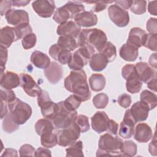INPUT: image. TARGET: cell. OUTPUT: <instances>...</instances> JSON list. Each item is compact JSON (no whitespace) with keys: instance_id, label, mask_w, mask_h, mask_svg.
Instances as JSON below:
<instances>
[{"instance_id":"f6af8a7d","label":"cell","mask_w":157,"mask_h":157,"mask_svg":"<svg viewBox=\"0 0 157 157\" xmlns=\"http://www.w3.org/2000/svg\"><path fill=\"white\" fill-rule=\"evenodd\" d=\"M156 39L157 34H147V37L144 46L151 50L156 51Z\"/></svg>"},{"instance_id":"bcb514c9","label":"cell","mask_w":157,"mask_h":157,"mask_svg":"<svg viewBox=\"0 0 157 157\" xmlns=\"http://www.w3.org/2000/svg\"><path fill=\"white\" fill-rule=\"evenodd\" d=\"M19 37V39L23 38L25 36L32 33V28L29 25V23H25L18 26L15 27Z\"/></svg>"},{"instance_id":"6125c7cd","label":"cell","mask_w":157,"mask_h":157,"mask_svg":"<svg viewBox=\"0 0 157 157\" xmlns=\"http://www.w3.org/2000/svg\"><path fill=\"white\" fill-rule=\"evenodd\" d=\"M156 78L157 77L153 78V79H151V80L147 83L148 88L155 92L156 91Z\"/></svg>"},{"instance_id":"52a82bcc","label":"cell","mask_w":157,"mask_h":157,"mask_svg":"<svg viewBox=\"0 0 157 157\" xmlns=\"http://www.w3.org/2000/svg\"><path fill=\"white\" fill-rule=\"evenodd\" d=\"M80 129L75 121L72 122L69 126L61 129L56 134L58 144L61 147H67L74 144L78 139Z\"/></svg>"},{"instance_id":"db71d44e","label":"cell","mask_w":157,"mask_h":157,"mask_svg":"<svg viewBox=\"0 0 157 157\" xmlns=\"http://www.w3.org/2000/svg\"><path fill=\"white\" fill-rule=\"evenodd\" d=\"M118 125L113 120H109L107 124V131L108 132L112 135H117V131H118Z\"/></svg>"},{"instance_id":"ab89813d","label":"cell","mask_w":157,"mask_h":157,"mask_svg":"<svg viewBox=\"0 0 157 157\" xmlns=\"http://www.w3.org/2000/svg\"><path fill=\"white\" fill-rule=\"evenodd\" d=\"M131 10L136 15H141L146 12L147 1H132L131 6Z\"/></svg>"},{"instance_id":"681fc988","label":"cell","mask_w":157,"mask_h":157,"mask_svg":"<svg viewBox=\"0 0 157 157\" xmlns=\"http://www.w3.org/2000/svg\"><path fill=\"white\" fill-rule=\"evenodd\" d=\"M1 74L4 73V69L6 67V63L8 58V50L6 48L1 47Z\"/></svg>"},{"instance_id":"f35d334b","label":"cell","mask_w":157,"mask_h":157,"mask_svg":"<svg viewBox=\"0 0 157 157\" xmlns=\"http://www.w3.org/2000/svg\"><path fill=\"white\" fill-rule=\"evenodd\" d=\"M93 103L97 109H104L109 103V97L105 93H98L94 96Z\"/></svg>"},{"instance_id":"ba28073f","label":"cell","mask_w":157,"mask_h":157,"mask_svg":"<svg viewBox=\"0 0 157 157\" xmlns=\"http://www.w3.org/2000/svg\"><path fill=\"white\" fill-rule=\"evenodd\" d=\"M37 104L40 107L42 116L51 120L57 109V103H55L50 99L48 92L42 90L37 96Z\"/></svg>"},{"instance_id":"484cf974","label":"cell","mask_w":157,"mask_h":157,"mask_svg":"<svg viewBox=\"0 0 157 157\" xmlns=\"http://www.w3.org/2000/svg\"><path fill=\"white\" fill-rule=\"evenodd\" d=\"M31 62L32 64L39 69H46L50 64L49 57L42 52L36 50L33 52L31 56Z\"/></svg>"},{"instance_id":"30bf717a","label":"cell","mask_w":157,"mask_h":157,"mask_svg":"<svg viewBox=\"0 0 157 157\" xmlns=\"http://www.w3.org/2000/svg\"><path fill=\"white\" fill-rule=\"evenodd\" d=\"M136 121L134 119L130 109L126 110L123 121L120 123L119 135L123 139H129L134 134Z\"/></svg>"},{"instance_id":"9c48e42d","label":"cell","mask_w":157,"mask_h":157,"mask_svg":"<svg viewBox=\"0 0 157 157\" xmlns=\"http://www.w3.org/2000/svg\"><path fill=\"white\" fill-rule=\"evenodd\" d=\"M108 14L111 21L118 27H124L129 22V16L128 11L120 8L116 4L109 6Z\"/></svg>"},{"instance_id":"9f6ffc18","label":"cell","mask_w":157,"mask_h":157,"mask_svg":"<svg viewBox=\"0 0 157 157\" xmlns=\"http://www.w3.org/2000/svg\"><path fill=\"white\" fill-rule=\"evenodd\" d=\"M35 156H52L51 151L42 147L38 148L35 152Z\"/></svg>"},{"instance_id":"c3c4849f","label":"cell","mask_w":157,"mask_h":157,"mask_svg":"<svg viewBox=\"0 0 157 157\" xmlns=\"http://www.w3.org/2000/svg\"><path fill=\"white\" fill-rule=\"evenodd\" d=\"M118 103L123 108H128L131 103V97L130 95L124 93L118 98Z\"/></svg>"},{"instance_id":"ac0fdd59","label":"cell","mask_w":157,"mask_h":157,"mask_svg":"<svg viewBox=\"0 0 157 157\" xmlns=\"http://www.w3.org/2000/svg\"><path fill=\"white\" fill-rule=\"evenodd\" d=\"M91 126L94 131L98 133H102L107 131V124L109 120L105 112L98 111L91 118Z\"/></svg>"},{"instance_id":"4316f807","label":"cell","mask_w":157,"mask_h":157,"mask_svg":"<svg viewBox=\"0 0 157 157\" xmlns=\"http://www.w3.org/2000/svg\"><path fill=\"white\" fill-rule=\"evenodd\" d=\"M109 61L105 56L101 53H94L90 58L89 64L91 69L94 71L99 72L104 70Z\"/></svg>"},{"instance_id":"7a4b0ae2","label":"cell","mask_w":157,"mask_h":157,"mask_svg":"<svg viewBox=\"0 0 157 157\" xmlns=\"http://www.w3.org/2000/svg\"><path fill=\"white\" fill-rule=\"evenodd\" d=\"M107 38L105 33L98 28L83 29L77 37L78 47L82 45H89L95 50L101 52L107 43Z\"/></svg>"},{"instance_id":"7402d4cb","label":"cell","mask_w":157,"mask_h":157,"mask_svg":"<svg viewBox=\"0 0 157 157\" xmlns=\"http://www.w3.org/2000/svg\"><path fill=\"white\" fill-rule=\"evenodd\" d=\"M80 30V27L75 21L70 20L59 25L57 28L56 33L59 36H71L75 38L78 37Z\"/></svg>"},{"instance_id":"94428289","label":"cell","mask_w":157,"mask_h":157,"mask_svg":"<svg viewBox=\"0 0 157 157\" xmlns=\"http://www.w3.org/2000/svg\"><path fill=\"white\" fill-rule=\"evenodd\" d=\"M2 156H17V151L15 149L12 148H6L4 151V153L1 155Z\"/></svg>"},{"instance_id":"7dc6e473","label":"cell","mask_w":157,"mask_h":157,"mask_svg":"<svg viewBox=\"0 0 157 157\" xmlns=\"http://www.w3.org/2000/svg\"><path fill=\"white\" fill-rule=\"evenodd\" d=\"M19 152H20V155L21 156H34L35 155L36 150L32 145L29 144H24L20 147L19 150Z\"/></svg>"},{"instance_id":"be15d7a7","label":"cell","mask_w":157,"mask_h":157,"mask_svg":"<svg viewBox=\"0 0 157 157\" xmlns=\"http://www.w3.org/2000/svg\"><path fill=\"white\" fill-rule=\"evenodd\" d=\"M30 1H12V6L15 7H23L28 5Z\"/></svg>"},{"instance_id":"f546056e","label":"cell","mask_w":157,"mask_h":157,"mask_svg":"<svg viewBox=\"0 0 157 157\" xmlns=\"http://www.w3.org/2000/svg\"><path fill=\"white\" fill-rule=\"evenodd\" d=\"M57 44L62 48L69 52L74 51L78 47L75 38L71 36H60L58 39Z\"/></svg>"},{"instance_id":"b9f144b4","label":"cell","mask_w":157,"mask_h":157,"mask_svg":"<svg viewBox=\"0 0 157 157\" xmlns=\"http://www.w3.org/2000/svg\"><path fill=\"white\" fill-rule=\"evenodd\" d=\"M37 37L34 33H30L22 38V46L25 50L30 49L36 45Z\"/></svg>"},{"instance_id":"277c9868","label":"cell","mask_w":157,"mask_h":157,"mask_svg":"<svg viewBox=\"0 0 157 157\" xmlns=\"http://www.w3.org/2000/svg\"><path fill=\"white\" fill-rule=\"evenodd\" d=\"M77 116V112L67 108L64 101L57 103V109L50 120L55 129H63L69 126Z\"/></svg>"},{"instance_id":"5b68a950","label":"cell","mask_w":157,"mask_h":157,"mask_svg":"<svg viewBox=\"0 0 157 157\" xmlns=\"http://www.w3.org/2000/svg\"><path fill=\"white\" fill-rule=\"evenodd\" d=\"M7 105L13 120L18 125L26 123L32 115L31 106L17 98L12 102L7 104Z\"/></svg>"},{"instance_id":"3957f363","label":"cell","mask_w":157,"mask_h":157,"mask_svg":"<svg viewBox=\"0 0 157 157\" xmlns=\"http://www.w3.org/2000/svg\"><path fill=\"white\" fill-rule=\"evenodd\" d=\"M123 142L117 136L113 137L109 133H106L100 137L98 142L99 149L96 152V156L104 155L121 156V150Z\"/></svg>"},{"instance_id":"7c38bea8","label":"cell","mask_w":157,"mask_h":157,"mask_svg":"<svg viewBox=\"0 0 157 157\" xmlns=\"http://www.w3.org/2000/svg\"><path fill=\"white\" fill-rule=\"evenodd\" d=\"M32 7L39 16L42 18H49L54 12L55 3L53 1L37 0L33 2Z\"/></svg>"},{"instance_id":"7bdbcfd3","label":"cell","mask_w":157,"mask_h":157,"mask_svg":"<svg viewBox=\"0 0 157 157\" xmlns=\"http://www.w3.org/2000/svg\"><path fill=\"white\" fill-rule=\"evenodd\" d=\"M64 102L67 108L72 110H76V109H78V107L80 106L82 101L77 96L74 94H72L69 96Z\"/></svg>"},{"instance_id":"d4e9b609","label":"cell","mask_w":157,"mask_h":157,"mask_svg":"<svg viewBox=\"0 0 157 157\" xmlns=\"http://www.w3.org/2000/svg\"><path fill=\"white\" fill-rule=\"evenodd\" d=\"M125 80H126V87L128 92L134 94L140 91L143 83L139 78L136 70L134 71L129 75H128Z\"/></svg>"},{"instance_id":"e7e4bbea","label":"cell","mask_w":157,"mask_h":157,"mask_svg":"<svg viewBox=\"0 0 157 157\" xmlns=\"http://www.w3.org/2000/svg\"><path fill=\"white\" fill-rule=\"evenodd\" d=\"M149 64L154 69H156V53H153L149 58Z\"/></svg>"},{"instance_id":"8fae6325","label":"cell","mask_w":157,"mask_h":157,"mask_svg":"<svg viewBox=\"0 0 157 157\" xmlns=\"http://www.w3.org/2000/svg\"><path fill=\"white\" fill-rule=\"evenodd\" d=\"M20 86L25 92L31 97H36L41 93L42 90L33 78L29 74L22 73L20 75Z\"/></svg>"},{"instance_id":"ffe728a7","label":"cell","mask_w":157,"mask_h":157,"mask_svg":"<svg viewBox=\"0 0 157 157\" xmlns=\"http://www.w3.org/2000/svg\"><path fill=\"white\" fill-rule=\"evenodd\" d=\"M0 85L4 89L12 90L20 85V78L17 73L7 71L1 74Z\"/></svg>"},{"instance_id":"d6a6232c","label":"cell","mask_w":157,"mask_h":157,"mask_svg":"<svg viewBox=\"0 0 157 157\" xmlns=\"http://www.w3.org/2000/svg\"><path fill=\"white\" fill-rule=\"evenodd\" d=\"M140 99L141 102L148 107L150 110L154 109L157 105V96L156 94L147 90L142 91L140 93Z\"/></svg>"},{"instance_id":"5bb4252c","label":"cell","mask_w":157,"mask_h":157,"mask_svg":"<svg viewBox=\"0 0 157 157\" xmlns=\"http://www.w3.org/2000/svg\"><path fill=\"white\" fill-rule=\"evenodd\" d=\"M147 37V33L145 30L138 27H134L131 28L129 31L126 44L138 48L144 46Z\"/></svg>"},{"instance_id":"2e32d148","label":"cell","mask_w":157,"mask_h":157,"mask_svg":"<svg viewBox=\"0 0 157 157\" xmlns=\"http://www.w3.org/2000/svg\"><path fill=\"white\" fill-rule=\"evenodd\" d=\"M18 40H19V37L15 27L6 26L1 28L0 34L1 47L7 48L13 42Z\"/></svg>"},{"instance_id":"6da1fadb","label":"cell","mask_w":157,"mask_h":157,"mask_svg":"<svg viewBox=\"0 0 157 157\" xmlns=\"http://www.w3.org/2000/svg\"><path fill=\"white\" fill-rule=\"evenodd\" d=\"M86 78L84 70H72L64 79V87L67 91L78 97L82 101H86L90 99L91 96Z\"/></svg>"},{"instance_id":"44dd1931","label":"cell","mask_w":157,"mask_h":157,"mask_svg":"<svg viewBox=\"0 0 157 157\" xmlns=\"http://www.w3.org/2000/svg\"><path fill=\"white\" fill-rule=\"evenodd\" d=\"M134 133L135 140L140 143H146L153 137V132L150 126L144 123L137 124Z\"/></svg>"},{"instance_id":"e575fe53","label":"cell","mask_w":157,"mask_h":157,"mask_svg":"<svg viewBox=\"0 0 157 157\" xmlns=\"http://www.w3.org/2000/svg\"><path fill=\"white\" fill-rule=\"evenodd\" d=\"M137 153V145L132 140H126L123 142L121 150V156H134Z\"/></svg>"},{"instance_id":"680465c9","label":"cell","mask_w":157,"mask_h":157,"mask_svg":"<svg viewBox=\"0 0 157 157\" xmlns=\"http://www.w3.org/2000/svg\"><path fill=\"white\" fill-rule=\"evenodd\" d=\"M156 1H149L148 5V10L149 13L155 16L157 15V10H156Z\"/></svg>"},{"instance_id":"f5cc1de1","label":"cell","mask_w":157,"mask_h":157,"mask_svg":"<svg viewBox=\"0 0 157 157\" xmlns=\"http://www.w3.org/2000/svg\"><path fill=\"white\" fill-rule=\"evenodd\" d=\"M12 6V1H2L0 3L1 15L3 16L6 15L7 13L10 10V7Z\"/></svg>"},{"instance_id":"4fadbf2b","label":"cell","mask_w":157,"mask_h":157,"mask_svg":"<svg viewBox=\"0 0 157 157\" xmlns=\"http://www.w3.org/2000/svg\"><path fill=\"white\" fill-rule=\"evenodd\" d=\"M6 19L9 24L15 26V27L25 23H29V21L28 13L20 9H11L6 15Z\"/></svg>"},{"instance_id":"60d3db41","label":"cell","mask_w":157,"mask_h":157,"mask_svg":"<svg viewBox=\"0 0 157 157\" xmlns=\"http://www.w3.org/2000/svg\"><path fill=\"white\" fill-rule=\"evenodd\" d=\"M80 129L81 132H85L90 129L88 118L83 115H78L74 120Z\"/></svg>"},{"instance_id":"f907efd6","label":"cell","mask_w":157,"mask_h":157,"mask_svg":"<svg viewBox=\"0 0 157 157\" xmlns=\"http://www.w3.org/2000/svg\"><path fill=\"white\" fill-rule=\"evenodd\" d=\"M147 29L151 34H157V19L150 18L147 22Z\"/></svg>"},{"instance_id":"6f0895ef","label":"cell","mask_w":157,"mask_h":157,"mask_svg":"<svg viewBox=\"0 0 157 157\" xmlns=\"http://www.w3.org/2000/svg\"><path fill=\"white\" fill-rule=\"evenodd\" d=\"M148 150L150 153L151 155L156 156L157 153V148H156V134H155L154 137L151 142L148 145Z\"/></svg>"},{"instance_id":"603a6c76","label":"cell","mask_w":157,"mask_h":157,"mask_svg":"<svg viewBox=\"0 0 157 157\" xmlns=\"http://www.w3.org/2000/svg\"><path fill=\"white\" fill-rule=\"evenodd\" d=\"M74 21L80 27H91L98 23V17L92 12L83 11L74 17Z\"/></svg>"},{"instance_id":"ee69618b","label":"cell","mask_w":157,"mask_h":157,"mask_svg":"<svg viewBox=\"0 0 157 157\" xmlns=\"http://www.w3.org/2000/svg\"><path fill=\"white\" fill-rule=\"evenodd\" d=\"M15 94L11 90L1 88V101L9 104L16 99Z\"/></svg>"},{"instance_id":"d590c367","label":"cell","mask_w":157,"mask_h":157,"mask_svg":"<svg viewBox=\"0 0 157 157\" xmlns=\"http://www.w3.org/2000/svg\"><path fill=\"white\" fill-rule=\"evenodd\" d=\"M66 156H83V143L81 140L76 141L66 149Z\"/></svg>"},{"instance_id":"11a10c76","label":"cell","mask_w":157,"mask_h":157,"mask_svg":"<svg viewBox=\"0 0 157 157\" xmlns=\"http://www.w3.org/2000/svg\"><path fill=\"white\" fill-rule=\"evenodd\" d=\"M115 4L124 10H128L132 5V1L130 0H123V1H114Z\"/></svg>"},{"instance_id":"8992f818","label":"cell","mask_w":157,"mask_h":157,"mask_svg":"<svg viewBox=\"0 0 157 157\" xmlns=\"http://www.w3.org/2000/svg\"><path fill=\"white\" fill-rule=\"evenodd\" d=\"M95 49L89 45H82L74 53L68 62V67L72 70H80L87 64L91 56L94 53Z\"/></svg>"},{"instance_id":"e0dca14e","label":"cell","mask_w":157,"mask_h":157,"mask_svg":"<svg viewBox=\"0 0 157 157\" xmlns=\"http://www.w3.org/2000/svg\"><path fill=\"white\" fill-rule=\"evenodd\" d=\"M136 70L139 78L142 82L147 83L155 77H156V71L155 69L150 67L145 62L136 63Z\"/></svg>"},{"instance_id":"83f0119b","label":"cell","mask_w":157,"mask_h":157,"mask_svg":"<svg viewBox=\"0 0 157 157\" xmlns=\"http://www.w3.org/2000/svg\"><path fill=\"white\" fill-rule=\"evenodd\" d=\"M138 48L128 44H123L120 49V56L127 61H134L138 57Z\"/></svg>"},{"instance_id":"4dcf8cb0","label":"cell","mask_w":157,"mask_h":157,"mask_svg":"<svg viewBox=\"0 0 157 157\" xmlns=\"http://www.w3.org/2000/svg\"><path fill=\"white\" fill-rule=\"evenodd\" d=\"M34 128L36 132L39 136L48 132H53V130L55 129L51 120L47 118L39 119L36 123Z\"/></svg>"},{"instance_id":"836d02e7","label":"cell","mask_w":157,"mask_h":157,"mask_svg":"<svg viewBox=\"0 0 157 157\" xmlns=\"http://www.w3.org/2000/svg\"><path fill=\"white\" fill-rule=\"evenodd\" d=\"M41 145L46 148H52L58 144L57 135L53 132H48L40 136Z\"/></svg>"},{"instance_id":"8d00e7d4","label":"cell","mask_w":157,"mask_h":157,"mask_svg":"<svg viewBox=\"0 0 157 157\" xmlns=\"http://www.w3.org/2000/svg\"><path fill=\"white\" fill-rule=\"evenodd\" d=\"M103 54L109 62L113 61L117 56V50L115 46L110 42H107L104 48L99 52Z\"/></svg>"},{"instance_id":"91938a15","label":"cell","mask_w":157,"mask_h":157,"mask_svg":"<svg viewBox=\"0 0 157 157\" xmlns=\"http://www.w3.org/2000/svg\"><path fill=\"white\" fill-rule=\"evenodd\" d=\"M1 119H3L8 113L7 104L1 101Z\"/></svg>"},{"instance_id":"cb8c5ba5","label":"cell","mask_w":157,"mask_h":157,"mask_svg":"<svg viewBox=\"0 0 157 157\" xmlns=\"http://www.w3.org/2000/svg\"><path fill=\"white\" fill-rule=\"evenodd\" d=\"M149 110L148 107L140 101L135 102L130 109L131 113L136 123L146 120Z\"/></svg>"},{"instance_id":"d6986e66","label":"cell","mask_w":157,"mask_h":157,"mask_svg":"<svg viewBox=\"0 0 157 157\" xmlns=\"http://www.w3.org/2000/svg\"><path fill=\"white\" fill-rule=\"evenodd\" d=\"M50 56L61 64H67L72 56L71 52L62 48L57 44L52 45L48 51Z\"/></svg>"},{"instance_id":"f1b7e54d","label":"cell","mask_w":157,"mask_h":157,"mask_svg":"<svg viewBox=\"0 0 157 157\" xmlns=\"http://www.w3.org/2000/svg\"><path fill=\"white\" fill-rule=\"evenodd\" d=\"M73 18L71 12L65 4L61 7L57 8L53 16L54 21L59 25L67 21L69 19Z\"/></svg>"},{"instance_id":"74e56055","label":"cell","mask_w":157,"mask_h":157,"mask_svg":"<svg viewBox=\"0 0 157 157\" xmlns=\"http://www.w3.org/2000/svg\"><path fill=\"white\" fill-rule=\"evenodd\" d=\"M18 127L19 125L17 124L14 122L9 112H8L2 121L3 130L7 133H12L17 130Z\"/></svg>"},{"instance_id":"1f68e13d","label":"cell","mask_w":157,"mask_h":157,"mask_svg":"<svg viewBox=\"0 0 157 157\" xmlns=\"http://www.w3.org/2000/svg\"><path fill=\"white\" fill-rule=\"evenodd\" d=\"M91 89L94 91H100L105 86V78L102 74H93L89 78Z\"/></svg>"},{"instance_id":"816d5d0a","label":"cell","mask_w":157,"mask_h":157,"mask_svg":"<svg viewBox=\"0 0 157 157\" xmlns=\"http://www.w3.org/2000/svg\"><path fill=\"white\" fill-rule=\"evenodd\" d=\"M114 1H96L94 4V6L92 8L91 12H99L102 10H104L107 6V4L112 3Z\"/></svg>"},{"instance_id":"9a60e30c","label":"cell","mask_w":157,"mask_h":157,"mask_svg":"<svg viewBox=\"0 0 157 157\" xmlns=\"http://www.w3.org/2000/svg\"><path fill=\"white\" fill-rule=\"evenodd\" d=\"M44 73L49 82L52 84H56L63 78V69L60 64L52 61L49 66L44 69Z\"/></svg>"}]
</instances>
